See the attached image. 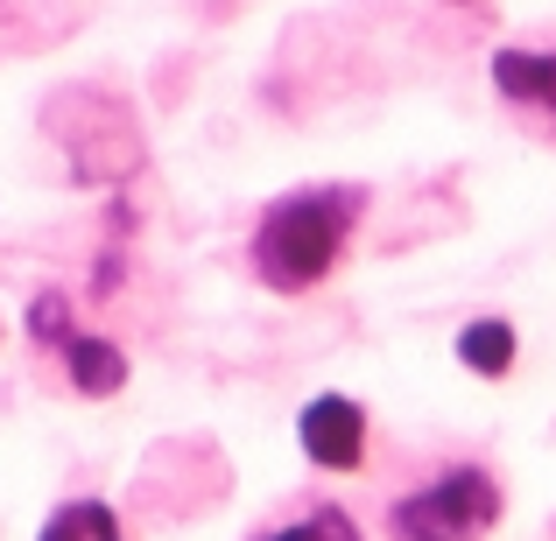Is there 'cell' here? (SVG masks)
<instances>
[{
  "instance_id": "3957f363",
  "label": "cell",
  "mask_w": 556,
  "mask_h": 541,
  "mask_svg": "<svg viewBox=\"0 0 556 541\" xmlns=\"http://www.w3.org/2000/svg\"><path fill=\"white\" fill-rule=\"evenodd\" d=\"M296 443L317 472H359L367 464V408L353 394H317L296 415Z\"/></svg>"
},
{
  "instance_id": "52a82bcc",
  "label": "cell",
  "mask_w": 556,
  "mask_h": 541,
  "mask_svg": "<svg viewBox=\"0 0 556 541\" xmlns=\"http://www.w3.org/2000/svg\"><path fill=\"white\" fill-rule=\"evenodd\" d=\"M36 541H127L121 514H113L106 500H64L50 520H42Z\"/></svg>"
},
{
  "instance_id": "6da1fadb",
  "label": "cell",
  "mask_w": 556,
  "mask_h": 541,
  "mask_svg": "<svg viewBox=\"0 0 556 541\" xmlns=\"http://www.w3.org/2000/svg\"><path fill=\"white\" fill-rule=\"evenodd\" d=\"M359 211H367V190H359V183H317V190H289V197H275L268 211H261L254 240H247V260H254L261 288H275V296H303V288H317L331 268H339Z\"/></svg>"
},
{
  "instance_id": "5b68a950",
  "label": "cell",
  "mask_w": 556,
  "mask_h": 541,
  "mask_svg": "<svg viewBox=\"0 0 556 541\" xmlns=\"http://www.w3.org/2000/svg\"><path fill=\"white\" fill-rule=\"evenodd\" d=\"M64 379L85 394V401H106V394L127 387V352L113 338H92V331H78V338L64 345Z\"/></svg>"
},
{
  "instance_id": "8fae6325",
  "label": "cell",
  "mask_w": 556,
  "mask_h": 541,
  "mask_svg": "<svg viewBox=\"0 0 556 541\" xmlns=\"http://www.w3.org/2000/svg\"><path fill=\"white\" fill-rule=\"evenodd\" d=\"M549 541H556V528H549Z\"/></svg>"
},
{
  "instance_id": "9c48e42d",
  "label": "cell",
  "mask_w": 556,
  "mask_h": 541,
  "mask_svg": "<svg viewBox=\"0 0 556 541\" xmlns=\"http://www.w3.org/2000/svg\"><path fill=\"white\" fill-rule=\"evenodd\" d=\"M28 338H36L42 352H64V345L78 338V324H71V296H64V288H42V296L28 302Z\"/></svg>"
},
{
  "instance_id": "30bf717a",
  "label": "cell",
  "mask_w": 556,
  "mask_h": 541,
  "mask_svg": "<svg viewBox=\"0 0 556 541\" xmlns=\"http://www.w3.org/2000/svg\"><path fill=\"white\" fill-rule=\"evenodd\" d=\"M451 8H465V14H479V22H486V14H493V0H451Z\"/></svg>"
},
{
  "instance_id": "8992f818",
  "label": "cell",
  "mask_w": 556,
  "mask_h": 541,
  "mask_svg": "<svg viewBox=\"0 0 556 541\" xmlns=\"http://www.w3.org/2000/svg\"><path fill=\"white\" fill-rule=\"evenodd\" d=\"M515 352H521V338H515L507 317H472V324L458 331V359L472 365L479 379H507L515 373Z\"/></svg>"
},
{
  "instance_id": "7a4b0ae2",
  "label": "cell",
  "mask_w": 556,
  "mask_h": 541,
  "mask_svg": "<svg viewBox=\"0 0 556 541\" xmlns=\"http://www.w3.org/2000/svg\"><path fill=\"white\" fill-rule=\"evenodd\" d=\"M501 506H507V492L486 464H451L430 486L402 492L388 506V534L394 541H479V534H493Z\"/></svg>"
},
{
  "instance_id": "ba28073f",
  "label": "cell",
  "mask_w": 556,
  "mask_h": 541,
  "mask_svg": "<svg viewBox=\"0 0 556 541\" xmlns=\"http://www.w3.org/2000/svg\"><path fill=\"white\" fill-rule=\"evenodd\" d=\"M254 541H359V520L345 506H311L303 520H282V528H261Z\"/></svg>"
},
{
  "instance_id": "277c9868",
  "label": "cell",
  "mask_w": 556,
  "mask_h": 541,
  "mask_svg": "<svg viewBox=\"0 0 556 541\" xmlns=\"http://www.w3.org/2000/svg\"><path fill=\"white\" fill-rule=\"evenodd\" d=\"M493 92L556 134V50H493Z\"/></svg>"
}]
</instances>
